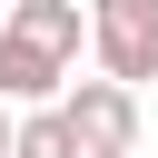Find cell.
Wrapping results in <instances>:
<instances>
[{"label": "cell", "mask_w": 158, "mask_h": 158, "mask_svg": "<svg viewBox=\"0 0 158 158\" xmlns=\"http://www.w3.org/2000/svg\"><path fill=\"white\" fill-rule=\"evenodd\" d=\"M89 49L109 79H158V0H89Z\"/></svg>", "instance_id": "6da1fadb"}, {"label": "cell", "mask_w": 158, "mask_h": 158, "mask_svg": "<svg viewBox=\"0 0 158 158\" xmlns=\"http://www.w3.org/2000/svg\"><path fill=\"white\" fill-rule=\"evenodd\" d=\"M59 109H69V128H79L89 148H138V89H128V79H109V69H99V79H69Z\"/></svg>", "instance_id": "7a4b0ae2"}, {"label": "cell", "mask_w": 158, "mask_h": 158, "mask_svg": "<svg viewBox=\"0 0 158 158\" xmlns=\"http://www.w3.org/2000/svg\"><path fill=\"white\" fill-rule=\"evenodd\" d=\"M59 79H69V59L40 49V40H20V30L0 20V99H10V109H49Z\"/></svg>", "instance_id": "3957f363"}, {"label": "cell", "mask_w": 158, "mask_h": 158, "mask_svg": "<svg viewBox=\"0 0 158 158\" xmlns=\"http://www.w3.org/2000/svg\"><path fill=\"white\" fill-rule=\"evenodd\" d=\"M10 30H20V40H40V49H59V59H79V40H89L79 0H20V10H10Z\"/></svg>", "instance_id": "277c9868"}, {"label": "cell", "mask_w": 158, "mask_h": 158, "mask_svg": "<svg viewBox=\"0 0 158 158\" xmlns=\"http://www.w3.org/2000/svg\"><path fill=\"white\" fill-rule=\"evenodd\" d=\"M10 158H89V138L69 128V109L49 99V109H20V138H10Z\"/></svg>", "instance_id": "5b68a950"}, {"label": "cell", "mask_w": 158, "mask_h": 158, "mask_svg": "<svg viewBox=\"0 0 158 158\" xmlns=\"http://www.w3.org/2000/svg\"><path fill=\"white\" fill-rule=\"evenodd\" d=\"M10 138H20V118H10V99H0V158H10Z\"/></svg>", "instance_id": "8992f818"}, {"label": "cell", "mask_w": 158, "mask_h": 158, "mask_svg": "<svg viewBox=\"0 0 158 158\" xmlns=\"http://www.w3.org/2000/svg\"><path fill=\"white\" fill-rule=\"evenodd\" d=\"M89 158H138V148H89Z\"/></svg>", "instance_id": "52a82bcc"}]
</instances>
